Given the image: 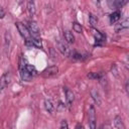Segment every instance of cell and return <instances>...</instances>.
<instances>
[{
  "instance_id": "6da1fadb",
  "label": "cell",
  "mask_w": 129,
  "mask_h": 129,
  "mask_svg": "<svg viewBox=\"0 0 129 129\" xmlns=\"http://www.w3.org/2000/svg\"><path fill=\"white\" fill-rule=\"evenodd\" d=\"M16 27H17V29H18L20 35L25 39L26 43H27V44L31 43V34H30L28 28H27L23 23H21V22H17V23H16Z\"/></svg>"
},
{
  "instance_id": "7a4b0ae2",
  "label": "cell",
  "mask_w": 129,
  "mask_h": 129,
  "mask_svg": "<svg viewBox=\"0 0 129 129\" xmlns=\"http://www.w3.org/2000/svg\"><path fill=\"white\" fill-rule=\"evenodd\" d=\"M96 111L95 107L93 105L90 106L89 111H88V123L90 126V129H96Z\"/></svg>"
},
{
  "instance_id": "3957f363",
  "label": "cell",
  "mask_w": 129,
  "mask_h": 129,
  "mask_svg": "<svg viewBox=\"0 0 129 129\" xmlns=\"http://www.w3.org/2000/svg\"><path fill=\"white\" fill-rule=\"evenodd\" d=\"M10 80H11V75L9 72H5L1 78H0V92H2L10 83Z\"/></svg>"
},
{
  "instance_id": "277c9868",
  "label": "cell",
  "mask_w": 129,
  "mask_h": 129,
  "mask_svg": "<svg viewBox=\"0 0 129 129\" xmlns=\"http://www.w3.org/2000/svg\"><path fill=\"white\" fill-rule=\"evenodd\" d=\"M29 28H28V30H29V32H30V34H31V37H36V38H39V27H38V25L36 24V22L35 21H29Z\"/></svg>"
},
{
  "instance_id": "5b68a950",
  "label": "cell",
  "mask_w": 129,
  "mask_h": 129,
  "mask_svg": "<svg viewBox=\"0 0 129 129\" xmlns=\"http://www.w3.org/2000/svg\"><path fill=\"white\" fill-rule=\"evenodd\" d=\"M57 73H58V69H57V67H55V66H51V67L45 69V70L42 72V75H43L44 77L47 78V77L55 76Z\"/></svg>"
},
{
  "instance_id": "8992f818",
  "label": "cell",
  "mask_w": 129,
  "mask_h": 129,
  "mask_svg": "<svg viewBox=\"0 0 129 129\" xmlns=\"http://www.w3.org/2000/svg\"><path fill=\"white\" fill-rule=\"evenodd\" d=\"M63 91H64V95H66V101H67V105L69 107L72 106L73 102H74V93L69 89V88H63Z\"/></svg>"
},
{
  "instance_id": "52a82bcc",
  "label": "cell",
  "mask_w": 129,
  "mask_h": 129,
  "mask_svg": "<svg viewBox=\"0 0 129 129\" xmlns=\"http://www.w3.org/2000/svg\"><path fill=\"white\" fill-rule=\"evenodd\" d=\"M63 36H64V39L68 43H74L75 36H74V34L71 30H64L63 31Z\"/></svg>"
},
{
  "instance_id": "ba28073f",
  "label": "cell",
  "mask_w": 129,
  "mask_h": 129,
  "mask_svg": "<svg viewBox=\"0 0 129 129\" xmlns=\"http://www.w3.org/2000/svg\"><path fill=\"white\" fill-rule=\"evenodd\" d=\"M23 68L25 69V71H26L30 76L34 77V76H36V75H37V71H36V69H35V67H34V66L29 64V63H26Z\"/></svg>"
},
{
  "instance_id": "9c48e42d",
  "label": "cell",
  "mask_w": 129,
  "mask_h": 129,
  "mask_svg": "<svg viewBox=\"0 0 129 129\" xmlns=\"http://www.w3.org/2000/svg\"><path fill=\"white\" fill-rule=\"evenodd\" d=\"M20 77H21L22 81H25V82H29V81L32 79V76H30V75L25 71L24 68H21V69H20Z\"/></svg>"
},
{
  "instance_id": "30bf717a",
  "label": "cell",
  "mask_w": 129,
  "mask_h": 129,
  "mask_svg": "<svg viewBox=\"0 0 129 129\" xmlns=\"http://www.w3.org/2000/svg\"><path fill=\"white\" fill-rule=\"evenodd\" d=\"M44 108H45V110H46L48 113H50V114L53 112L54 106H53L51 100H49V99H45V100H44Z\"/></svg>"
},
{
  "instance_id": "8fae6325",
  "label": "cell",
  "mask_w": 129,
  "mask_h": 129,
  "mask_svg": "<svg viewBox=\"0 0 129 129\" xmlns=\"http://www.w3.org/2000/svg\"><path fill=\"white\" fill-rule=\"evenodd\" d=\"M120 16H121V13H120V11H114L112 14H110V16H109V19H110V23H115L116 21H118L119 20V18H120Z\"/></svg>"
},
{
  "instance_id": "7c38bea8",
  "label": "cell",
  "mask_w": 129,
  "mask_h": 129,
  "mask_svg": "<svg viewBox=\"0 0 129 129\" xmlns=\"http://www.w3.org/2000/svg\"><path fill=\"white\" fill-rule=\"evenodd\" d=\"M114 124L118 129H125V125H124L123 120L120 116H116L114 118Z\"/></svg>"
},
{
  "instance_id": "4fadbf2b",
  "label": "cell",
  "mask_w": 129,
  "mask_h": 129,
  "mask_svg": "<svg viewBox=\"0 0 129 129\" xmlns=\"http://www.w3.org/2000/svg\"><path fill=\"white\" fill-rule=\"evenodd\" d=\"M128 20L126 19V20H124L123 22H121V23H119V24H117L116 26H115V30H116V32H120L121 30H123V29H127L128 28Z\"/></svg>"
},
{
  "instance_id": "5bb4252c",
  "label": "cell",
  "mask_w": 129,
  "mask_h": 129,
  "mask_svg": "<svg viewBox=\"0 0 129 129\" xmlns=\"http://www.w3.org/2000/svg\"><path fill=\"white\" fill-rule=\"evenodd\" d=\"M57 46H58V49L60 50V52H61L62 54H67V55L70 54V48L68 47L67 44H64V43H62V42H58V43H57Z\"/></svg>"
},
{
  "instance_id": "9a60e30c",
  "label": "cell",
  "mask_w": 129,
  "mask_h": 129,
  "mask_svg": "<svg viewBox=\"0 0 129 129\" xmlns=\"http://www.w3.org/2000/svg\"><path fill=\"white\" fill-rule=\"evenodd\" d=\"M91 95H92V97H93V99H94L95 103H96L98 106H100V105H101V98H100L99 93H98L95 89H93V90L91 91Z\"/></svg>"
},
{
  "instance_id": "2e32d148",
  "label": "cell",
  "mask_w": 129,
  "mask_h": 129,
  "mask_svg": "<svg viewBox=\"0 0 129 129\" xmlns=\"http://www.w3.org/2000/svg\"><path fill=\"white\" fill-rule=\"evenodd\" d=\"M27 9H28V12L31 16H33L35 14V3L33 1H28L27 2Z\"/></svg>"
},
{
  "instance_id": "e0dca14e",
  "label": "cell",
  "mask_w": 129,
  "mask_h": 129,
  "mask_svg": "<svg viewBox=\"0 0 129 129\" xmlns=\"http://www.w3.org/2000/svg\"><path fill=\"white\" fill-rule=\"evenodd\" d=\"M31 44L35 47L41 48L42 47V43H41V39L40 38H36V37H31Z\"/></svg>"
},
{
  "instance_id": "ac0fdd59",
  "label": "cell",
  "mask_w": 129,
  "mask_h": 129,
  "mask_svg": "<svg viewBox=\"0 0 129 129\" xmlns=\"http://www.w3.org/2000/svg\"><path fill=\"white\" fill-rule=\"evenodd\" d=\"M89 22H90V24H91L92 27H95L97 25V23H98L97 16H95L94 14H90V16H89Z\"/></svg>"
},
{
  "instance_id": "d6986e66",
  "label": "cell",
  "mask_w": 129,
  "mask_h": 129,
  "mask_svg": "<svg viewBox=\"0 0 129 129\" xmlns=\"http://www.w3.org/2000/svg\"><path fill=\"white\" fill-rule=\"evenodd\" d=\"M73 29H74L75 32H78V33H81L82 30H83L82 25L80 23H78V22H74L73 23Z\"/></svg>"
},
{
  "instance_id": "ffe728a7",
  "label": "cell",
  "mask_w": 129,
  "mask_h": 129,
  "mask_svg": "<svg viewBox=\"0 0 129 129\" xmlns=\"http://www.w3.org/2000/svg\"><path fill=\"white\" fill-rule=\"evenodd\" d=\"M10 42H11V36L8 32H5V47H9L10 45Z\"/></svg>"
},
{
  "instance_id": "44dd1931",
  "label": "cell",
  "mask_w": 129,
  "mask_h": 129,
  "mask_svg": "<svg viewBox=\"0 0 129 129\" xmlns=\"http://www.w3.org/2000/svg\"><path fill=\"white\" fill-rule=\"evenodd\" d=\"M94 35H95V38H96L97 40H99V41H102V40L105 38V36H104L100 31H98V30H96V31H95Z\"/></svg>"
},
{
  "instance_id": "7402d4cb",
  "label": "cell",
  "mask_w": 129,
  "mask_h": 129,
  "mask_svg": "<svg viewBox=\"0 0 129 129\" xmlns=\"http://www.w3.org/2000/svg\"><path fill=\"white\" fill-rule=\"evenodd\" d=\"M88 77H89L90 79H96V80H99V79L102 77V75H101L100 73H90V74H88Z\"/></svg>"
},
{
  "instance_id": "603a6c76",
  "label": "cell",
  "mask_w": 129,
  "mask_h": 129,
  "mask_svg": "<svg viewBox=\"0 0 129 129\" xmlns=\"http://www.w3.org/2000/svg\"><path fill=\"white\" fill-rule=\"evenodd\" d=\"M59 128H60V129H69V125H68V122H67L66 120H61Z\"/></svg>"
},
{
  "instance_id": "cb8c5ba5",
  "label": "cell",
  "mask_w": 129,
  "mask_h": 129,
  "mask_svg": "<svg viewBox=\"0 0 129 129\" xmlns=\"http://www.w3.org/2000/svg\"><path fill=\"white\" fill-rule=\"evenodd\" d=\"M4 16H5V12H4V10L0 9V18H3Z\"/></svg>"
},
{
  "instance_id": "d4e9b609",
  "label": "cell",
  "mask_w": 129,
  "mask_h": 129,
  "mask_svg": "<svg viewBox=\"0 0 129 129\" xmlns=\"http://www.w3.org/2000/svg\"><path fill=\"white\" fill-rule=\"evenodd\" d=\"M76 129H83V128H82V126H80V125H79V126H77V128H76Z\"/></svg>"
}]
</instances>
